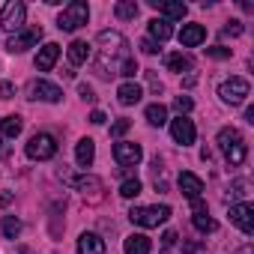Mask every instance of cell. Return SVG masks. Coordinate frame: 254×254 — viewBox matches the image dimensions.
<instances>
[{
	"label": "cell",
	"instance_id": "obj_41",
	"mask_svg": "<svg viewBox=\"0 0 254 254\" xmlns=\"http://www.w3.org/2000/svg\"><path fill=\"white\" fill-rule=\"evenodd\" d=\"M197 251H200L197 242H186V245H183V254H197Z\"/></svg>",
	"mask_w": 254,
	"mask_h": 254
},
{
	"label": "cell",
	"instance_id": "obj_3",
	"mask_svg": "<svg viewBox=\"0 0 254 254\" xmlns=\"http://www.w3.org/2000/svg\"><path fill=\"white\" fill-rule=\"evenodd\" d=\"M90 21V6L84 0H72V3L63 6V12L57 15V27L66 30V33H75L78 27H84Z\"/></svg>",
	"mask_w": 254,
	"mask_h": 254
},
{
	"label": "cell",
	"instance_id": "obj_1",
	"mask_svg": "<svg viewBox=\"0 0 254 254\" xmlns=\"http://www.w3.org/2000/svg\"><path fill=\"white\" fill-rule=\"evenodd\" d=\"M129 42L117 30H102L99 33V72L102 75H120V66L129 60Z\"/></svg>",
	"mask_w": 254,
	"mask_h": 254
},
{
	"label": "cell",
	"instance_id": "obj_44",
	"mask_svg": "<svg viewBox=\"0 0 254 254\" xmlns=\"http://www.w3.org/2000/svg\"><path fill=\"white\" fill-rule=\"evenodd\" d=\"M239 254H248V248H242V251H239Z\"/></svg>",
	"mask_w": 254,
	"mask_h": 254
},
{
	"label": "cell",
	"instance_id": "obj_29",
	"mask_svg": "<svg viewBox=\"0 0 254 254\" xmlns=\"http://www.w3.org/2000/svg\"><path fill=\"white\" fill-rule=\"evenodd\" d=\"M18 233H21V221L15 215H3V236L6 239H18Z\"/></svg>",
	"mask_w": 254,
	"mask_h": 254
},
{
	"label": "cell",
	"instance_id": "obj_26",
	"mask_svg": "<svg viewBox=\"0 0 254 254\" xmlns=\"http://www.w3.org/2000/svg\"><path fill=\"white\" fill-rule=\"evenodd\" d=\"M165 63H168V69H171V72H180V75L191 69V57H186L183 51H177V54H168V57H165Z\"/></svg>",
	"mask_w": 254,
	"mask_h": 254
},
{
	"label": "cell",
	"instance_id": "obj_39",
	"mask_svg": "<svg viewBox=\"0 0 254 254\" xmlns=\"http://www.w3.org/2000/svg\"><path fill=\"white\" fill-rule=\"evenodd\" d=\"M78 93H81L84 102H93V99H96V96H93V87H87V84H78Z\"/></svg>",
	"mask_w": 254,
	"mask_h": 254
},
{
	"label": "cell",
	"instance_id": "obj_40",
	"mask_svg": "<svg viewBox=\"0 0 254 254\" xmlns=\"http://www.w3.org/2000/svg\"><path fill=\"white\" fill-rule=\"evenodd\" d=\"M105 120H108V117H105L102 111H93V114H90V123H96V126H102Z\"/></svg>",
	"mask_w": 254,
	"mask_h": 254
},
{
	"label": "cell",
	"instance_id": "obj_6",
	"mask_svg": "<svg viewBox=\"0 0 254 254\" xmlns=\"http://www.w3.org/2000/svg\"><path fill=\"white\" fill-rule=\"evenodd\" d=\"M24 153H27V159H33V162H48V159L57 156V138L48 135V132H36V135L27 141Z\"/></svg>",
	"mask_w": 254,
	"mask_h": 254
},
{
	"label": "cell",
	"instance_id": "obj_16",
	"mask_svg": "<svg viewBox=\"0 0 254 254\" xmlns=\"http://www.w3.org/2000/svg\"><path fill=\"white\" fill-rule=\"evenodd\" d=\"M57 57H60V45L57 42H48V45H42L39 48V54H36V69L39 72H51L54 69V63H57Z\"/></svg>",
	"mask_w": 254,
	"mask_h": 254
},
{
	"label": "cell",
	"instance_id": "obj_31",
	"mask_svg": "<svg viewBox=\"0 0 254 254\" xmlns=\"http://www.w3.org/2000/svg\"><path fill=\"white\" fill-rule=\"evenodd\" d=\"M174 108L180 111V117H186V114L194 108V102H191V96H177V99H174Z\"/></svg>",
	"mask_w": 254,
	"mask_h": 254
},
{
	"label": "cell",
	"instance_id": "obj_2",
	"mask_svg": "<svg viewBox=\"0 0 254 254\" xmlns=\"http://www.w3.org/2000/svg\"><path fill=\"white\" fill-rule=\"evenodd\" d=\"M218 150L224 153V159L230 165H242L248 159V144L236 129H221L218 132Z\"/></svg>",
	"mask_w": 254,
	"mask_h": 254
},
{
	"label": "cell",
	"instance_id": "obj_21",
	"mask_svg": "<svg viewBox=\"0 0 254 254\" xmlns=\"http://www.w3.org/2000/svg\"><path fill=\"white\" fill-rule=\"evenodd\" d=\"M90 57H93V45H90V42L75 39V42L69 45V63H72V66H84Z\"/></svg>",
	"mask_w": 254,
	"mask_h": 254
},
{
	"label": "cell",
	"instance_id": "obj_23",
	"mask_svg": "<svg viewBox=\"0 0 254 254\" xmlns=\"http://www.w3.org/2000/svg\"><path fill=\"white\" fill-rule=\"evenodd\" d=\"M21 129H24V120L18 114H6L3 120H0V135L3 138H18Z\"/></svg>",
	"mask_w": 254,
	"mask_h": 254
},
{
	"label": "cell",
	"instance_id": "obj_28",
	"mask_svg": "<svg viewBox=\"0 0 254 254\" xmlns=\"http://www.w3.org/2000/svg\"><path fill=\"white\" fill-rule=\"evenodd\" d=\"M191 224H194V230H200V233H212L215 230V218L203 209V212H194L191 215Z\"/></svg>",
	"mask_w": 254,
	"mask_h": 254
},
{
	"label": "cell",
	"instance_id": "obj_37",
	"mask_svg": "<svg viewBox=\"0 0 254 254\" xmlns=\"http://www.w3.org/2000/svg\"><path fill=\"white\" fill-rule=\"evenodd\" d=\"M174 245H177V233H174V230H168V233L162 236V248L168 251V248H174Z\"/></svg>",
	"mask_w": 254,
	"mask_h": 254
},
{
	"label": "cell",
	"instance_id": "obj_9",
	"mask_svg": "<svg viewBox=\"0 0 254 254\" xmlns=\"http://www.w3.org/2000/svg\"><path fill=\"white\" fill-rule=\"evenodd\" d=\"M27 99H39V102H51V105H57V102L63 99V90H60L57 84L45 81V78H36V81L27 84Z\"/></svg>",
	"mask_w": 254,
	"mask_h": 254
},
{
	"label": "cell",
	"instance_id": "obj_10",
	"mask_svg": "<svg viewBox=\"0 0 254 254\" xmlns=\"http://www.w3.org/2000/svg\"><path fill=\"white\" fill-rule=\"evenodd\" d=\"M114 159H117L120 168H135V165H141L144 150L138 144H132V141H117L114 144Z\"/></svg>",
	"mask_w": 254,
	"mask_h": 254
},
{
	"label": "cell",
	"instance_id": "obj_33",
	"mask_svg": "<svg viewBox=\"0 0 254 254\" xmlns=\"http://www.w3.org/2000/svg\"><path fill=\"white\" fill-rule=\"evenodd\" d=\"M206 57H212V60H227V57H230V48H224V45L206 48Z\"/></svg>",
	"mask_w": 254,
	"mask_h": 254
},
{
	"label": "cell",
	"instance_id": "obj_11",
	"mask_svg": "<svg viewBox=\"0 0 254 254\" xmlns=\"http://www.w3.org/2000/svg\"><path fill=\"white\" fill-rule=\"evenodd\" d=\"M230 221H233L245 236H251V233H254V206H251L248 200L230 203Z\"/></svg>",
	"mask_w": 254,
	"mask_h": 254
},
{
	"label": "cell",
	"instance_id": "obj_35",
	"mask_svg": "<svg viewBox=\"0 0 254 254\" xmlns=\"http://www.w3.org/2000/svg\"><path fill=\"white\" fill-rule=\"evenodd\" d=\"M138 72V63H135V57H129V60H126L123 66H120V75H126V78H132Z\"/></svg>",
	"mask_w": 254,
	"mask_h": 254
},
{
	"label": "cell",
	"instance_id": "obj_24",
	"mask_svg": "<svg viewBox=\"0 0 254 254\" xmlns=\"http://www.w3.org/2000/svg\"><path fill=\"white\" fill-rule=\"evenodd\" d=\"M60 177H63V174H60ZM63 180H66L72 189L84 191V194H87V191H90V194H96V191L102 189V180H96V177H63Z\"/></svg>",
	"mask_w": 254,
	"mask_h": 254
},
{
	"label": "cell",
	"instance_id": "obj_7",
	"mask_svg": "<svg viewBox=\"0 0 254 254\" xmlns=\"http://www.w3.org/2000/svg\"><path fill=\"white\" fill-rule=\"evenodd\" d=\"M24 18H27V6L21 0H6L3 9H0V27L6 33H18L24 30Z\"/></svg>",
	"mask_w": 254,
	"mask_h": 254
},
{
	"label": "cell",
	"instance_id": "obj_13",
	"mask_svg": "<svg viewBox=\"0 0 254 254\" xmlns=\"http://www.w3.org/2000/svg\"><path fill=\"white\" fill-rule=\"evenodd\" d=\"M177 186H180V191H183L189 200H200V194H203V180H200L197 174L183 171V174H180V180H177Z\"/></svg>",
	"mask_w": 254,
	"mask_h": 254
},
{
	"label": "cell",
	"instance_id": "obj_5",
	"mask_svg": "<svg viewBox=\"0 0 254 254\" xmlns=\"http://www.w3.org/2000/svg\"><path fill=\"white\" fill-rule=\"evenodd\" d=\"M248 93H251V84H248L245 78H239V75H233V78H227V81L218 84V99H221L224 105H230V108L242 105V102L248 99Z\"/></svg>",
	"mask_w": 254,
	"mask_h": 254
},
{
	"label": "cell",
	"instance_id": "obj_17",
	"mask_svg": "<svg viewBox=\"0 0 254 254\" xmlns=\"http://www.w3.org/2000/svg\"><path fill=\"white\" fill-rule=\"evenodd\" d=\"M78 254H105V239L93 230H84L78 236Z\"/></svg>",
	"mask_w": 254,
	"mask_h": 254
},
{
	"label": "cell",
	"instance_id": "obj_27",
	"mask_svg": "<svg viewBox=\"0 0 254 254\" xmlns=\"http://www.w3.org/2000/svg\"><path fill=\"white\" fill-rule=\"evenodd\" d=\"M147 120H150V126H165V123H168V108H165L162 102L147 105Z\"/></svg>",
	"mask_w": 254,
	"mask_h": 254
},
{
	"label": "cell",
	"instance_id": "obj_38",
	"mask_svg": "<svg viewBox=\"0 0 254 254\" xmlns=\"http://www.w3.org/2000/svg\"><path fill=\"white\" fill-rule=\"evenodd\" d=\"M138 48H141V51H144V54H156V51H159V48H156V42H153V39H141V45H138Z\"/></svg>",
	"mask_w": 254,
	"mask_h": 254
},
{
	"label": "cell",
	"instance_id": "obj_30",
	"mask_svg": "<svg viewBox=\"0 0 254 254\" xmlns=\"http://www.w3.org/2000/svg\"><path fill=\"white\" fill-rule=\"evenodd\" d=\"M120 194H123L126 200H132V197H138V194H141V183H138V180H126V183L120 186Z\"/></svg>",
	"mask_w": 254,
	"mask_h": 254
},
{
	"label": "cell",
	"instance_id": "obj_32",
	"mask_svg": "<svg viewBox=\"0 0 254 254\" xmlns=\"http://www.w3.org/2000/svg\"><path fill=\"white\" fill-rule=\"evenodd\" d=\"M129 129H132V123H129V120H117V123L111 126V138H123Z\"/></svg>",
	"mask_w": 254,
	"mask_h": 254
},
{
	"label": "cell",
	"instance_id": "obj_19",
	"mask_svg": "<svg viewBox=\"0 0 254 254\" xmlns=\"http://www.w3.org/2000/svg\"><path fill=\"white\" fill-rule=\"evenodd\" d=\"M93 159H96V144L90 141V138H81L78 144H75V162H78V168H90L93 165Z\"/></svg>",
	"mask_w": 254,
	"mask_h": 254
},
{
	"label": "cell",
	"instance_id": "obj_15",
	"mask_svg": "<svg viewBox=\"0 0 254 254\" xmlns=\"http://www.w3.org/2000/svg\"><path fill=\"white\" fill-rule=\"evenodd\" d=\"M206 39V27L203 24H183L180 30V45L183 48H197Z\"/></svg>",
	"mask_w": 254,
	"mask_h": 254
},
{
	"label": "cell",
	"instance_id": "obj_25",
	"mask_svg": "<svg viewBox=\"0 0 254 254\" xmlns=\"http://www.w3.org/2000/svg\"><path fill=\"white\" fill-rule=\"evenodd\" d=\"M114 15L120 21H132V18H138V3L135 0H120V3L114 6Z\"/></svg>",
	"mask_w": 254,
	"mask_h": 254
},
{
	"label": "cell",
	"instance_id": "obj_12",
	"mask_svg": "<svg viewBox=\"0 0 254 254\" xmlns=\"http://www.w3.org/2000/svg\"><path fill=\"white\" fill-rule=\"evenodd\" d=\"M171 138H174L180 147H191L194 138H197L194 123H191L189 117H177V120H171Z\"/></svg>",
	"mask_w": 254,
	"mask_h": 254
},
{
	"label": "cell",
	"instance_id": "obj_8",
	"mask_svg": "<svg viewBox=\"0 0 254 254\" xmlns=\"http://www.w3.org/2000/svg\"><path fill=\"white\" fill-rule=\"evenodd\" d=\"M39 39H42V27L18 30V33H12V36L6 39V51H9V54H21V51L33 48V45H39Z\"/></svg>",
	"mask_w": 254,
	"mask_h": 254
},
{
	"label": "cell",
	"instance_id": "obj_45",
	"mask_svg": "<svg viewBox=\"0 0 254 254\" xmlns=\"http://www.w3.org/2000/svg\"><path fill=\"white\" fill-rule=\"evenodd\" d=\"M165 254H168V251H165Z\"/></svg>",
	"mask_w": 254,
	"mask_h": 254
},
{
	"label": "cell",
	"instance_id": "obj_36",
	"mask_svg": "<svg viewBox=\"0 0 254 254\" xmlns=\"http://www.w3.org/2000/svg\"><path fill=\"white\" fill-rule=\"evenodd\" d=\"M15 96V84L12 81H0V99H12Z\"/></svg>",
	"mask_w": 254,
	"mask_h": 254
},
{
	"label": "cell",
	"instance_id": "obj_42",
	"mask_svg": "<svg viewBox=\"0 0 254 254\" xmlns=\"http://www.w3.org/2000/svg\"><path fill=\"white\" fill-rule=\"evenodd\" d=\"M245 123H254V108H245Z\"/></svg>",
	"mask_w": 254,
	"mask_h": 254
},
{
	"label": "cell",
	"instance_id": "obj_20",
	"mask_svg": "<svg viewBox=\"0 0 254 254\" xmlns=\"http://www.w3.org/2000/svg\"><path fill=\"white\" fill-rule=\"evenodd\" d=\"M123 251H126V254H150V251H153V242H150V236H144V233H132V236H126Z\"/></svg>",
	"mask_w": 254,
	"mask_h": 254
},
{
	"label": "cell",
	"instance_id": "obj_34",
	"mask_svg": "<svg viewBox=\"0 0 254 254\" xmlns=\"http://www.w3.org/2000/svg\"><path fill=\"white\" fill-rule=\"evenodd\" d=\"M242 30H245V27H242V21H236V18L224 24V36H242Z\"/></svg>",
	"mask_w": 254,
	"mask_h": 254
},
{
	"label": "cell",
	"instance_id": "obj_18",
	"mask_svg": "<svg viewBox=\"0 0 254 254\" xmlns=\"http://www.w3.org/2000/svg\"><path fill=\"white\" fill-rule=\"evenodd\" d=\"M141 96H144V90H141V84H135V81H123L120 87H117V102L120 105H138L141 102Z\"/></svg>",
	"mask_w": 254,
	"mask_h": 254
},
{
	"label": "cell",
	"instance_id": "obj_14",
	"mask_svg": "<svg viewBox=\"0 0 254 254\" xmlns=\"http://www.w3.org/2000/svg\"><path fill=\"white\" fill-rule=\"evenodd\" d=\"M150 6L153 9H159L162 15H165V21H174V18H186V12H189V6L186 3H180V0H150Z\"/></svg>",
	"mask_w": 254,
	"mask_h": 254
},
{
	"label": "cell",
	"instance_id": "obj_22",
	"mask_svg": "<svg viewBox=\"0 0 254 254\" xmlns=\"http://www.w3.org/2000/svg\"><path fill=\"white\" fill-rule=\"evenodd\" d=\"M147 33H150V39L156 42H168L171 36H174V27H171V21H165V18H153L150 24H147Z\"/></svg>",
	"mask_w": 254,
	"mask_h": 254
},
{
	"label": "cell",
	"instance_id": "obj_43",
	"mask_svg": "<svg viewBox=\"0 0 254 254\" xmlns=\"http://www.w3.org/2000/svg\"><path fill=\"white\" fill-rule=\"evenodd\" d=\"M9 200H12V194H0V206H6Z\"/></svg>",
	"mask_w": 254,
	"mask_h": 254
},
{
	"label": "cell",
	"instance_id": "obj_4",
	"mask_svg": "<svg viewBox=\"0 0 254 254\" xmlns=\"http://www.w3.org/2000/svg\"><path fill=\"white\" fill-rule=\"evenodd\" d=\"M129 218L132 224L138 227H159L171 218V206L168 203H156V206H132L129 209Z\"/></svg>",
	"mask_w": 254,
	"mask_h": 254
}]
</instances>
